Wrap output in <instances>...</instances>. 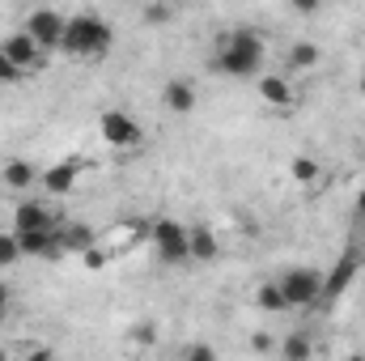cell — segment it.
I'll return each instance as SVG.
<instances>
[{
    "label": "cell",
    "mask_w": 365,
    "mask_h": 361,
    "mask_svg": "<svg viewBox=\"0 0 365 361\" xmlns=\"http://www.w3.org/2000/svg\"><path fill=\"white\" fill-rule=\"evenodd\" d=\"M361 230H365V221H361Z\"/></svg>",
    "instance_id": "obj_33"
},
{
    "label": "cell",
    "mask_w": 365,
    "mask_h": 361,
    "mask_svg": "<svg viewBox=\"0 0 365 361\" xmlns=\"http://www.w3.org/2000/svg\"><path fill=\"white\" fill-rule=\"evenodd\" d=\"M162 102H166V111L187 115V111H195V86H191L187 77H170V81L162 86Z\"/></svg>",
    "instance_id": "obj_13"
},
{
    "label": "cell",
    "mask_w": 365,
    "mask_h": 361,
    "mask_svg": "<svg viewBox=\"0 0 365 361\" xmlns=\"http://www.w3.org/2000/svg\"><path fill=\"white\" fill-rule=\"evenodd\" d=\"M319 60H323L319 43H293L289 47V68L293 73H310V68H319Z\"/></svg>",
    "instance_id": "obj_15"
},
{
    "label": "cell",
    "mask_w": 365,
    "mask_h": 361,
    "mask_svg": "<svg viewBox=\"0 0 365 361\" xmlns=\"http://www.w3.org/2000/svg\"><path fill=\"white\" fill-rule=\"evenodd\" d=\"M102 141L110 145V149H136L140 141H145V132H140V123L128 115V111H106L102 115Z\"/></svg>",
    "instance_id": "obj_6"
},
{
    "label": "cell",
    "mask_w": 365,
    "mask_h": 361,
    "mask_svg": "<svg viewBox=\"0 0 365 361\" xmlns=\"http://www.w3.org/2000/svg\"><path fill=\"white\" fill-rule=\"evenodd\" d=\"M280 293H284V306H314L323 302V272L319 268H284L276 276Z\"/></svg>",
    "instance_id": "obj_3"
},
{
    "label": "cell",
    "mask_w": 365,
    "mask_h": 361,
    "mask_svg": "<svg viewBox=\"0 0 365 361\" xmlns=\"http://www.w3.org/2000/svg\"><path fill=\"white\" fill-rule=\"evenodd\" d=\"M0 56H4V60H9V64H13V68L21 73V77H26V73H34V68L43 64V47H38V43H34V39H30L26 30L9 34V39L0 43Z\"/></svg>",
    "instance_id": "obj_7"
},
{
    "label": "cell",
    "mask_w": 365,
    "mask_h": 361,
    "mask_svg": "<svg viewBox=\"0 0 365 361\" xmlns=\"http://www.w3.org/2000/svg\"><path fill=\"white\" fill-rule=\"evenodd\" d=\"M21 260V247H17V234L9 230V234H0V268H13Z\"/></svg>",
    "instance_id": "obj_20"
},
{
    "label": "cell",
    "mask_w": 365,
    "mask_h": 361,
    "mask_svg": "<svg viewBox=\"0 0 365 361\" xmlns=\"http://www.w3.org/2000/svg\"><path fill=\"white\" fill-rule=\"evenodd\" d=\"M9 302H13V293H9V285H4V280H0V319H4V315H9Z\"/></svg>",
    "instance_id": "obj_28"
},
{
    "label": "cell",
    "mask_w": 365,
    "mask_h": 361,
    "mask_svg": "<svg viewBox=\"0 0 365 361\" xmlns=\"http://www.w3.org/2000/svg\"><path fill=\"white\" fill-rule=\"evenodd\" d=\"M0 361H9V353H4V349H0Z\"/></svg>",
    "instance_id": "obj_31"
},
{
    "label": "cell",
    "mask_w": 365,
    "mask_h": 361,
    "mask_svg": "<svg viewBox=\"0 0 365 361\" xmlns=\"http://www.w3.org/2000/svg\"><path fill=\"white\" fill-rule=\"evenodd\" d=\"M43 230H56V217L43 200H21L13 208V234H43Z\"/></svg>",
    "instance_id": "obj_9"
},
{
    "label": "cell",
    "mask_w": 365,
    "mask_h": 361,
    "mask_svg": "<svg viewBox=\"0 0 365 361\" xmlns=\"http://www.w3.org/2000/svg\"><path fill=\"white\" fill-rule=\"evenodd\" d=\"M149 243L158 247L162 264H170V268L191 264V251H187V225H182V221H170V217L153 221V225H149Z\"/></svg>",
    "instance_id": "obj_4"
},
{
    "label": "cell",
    "mask_w": 365,
    "mask_h": 361,
    "mask_svg": "<svg viewBox=\"0 0 365 361\" xmlns=\"http://www.w3.org/2000/svg\"><path fill=\"white\" fill-rule=\"evenodd\" d=\"M357 272H361V251H357V247H349V251L336 260V268L323 276V302H336V298L353 285V276H357Z\"/></svg>",
    "instance_id": "obj_8"
},
{
    "label": "cell",
    "mask_w": 365,
    "mask_h": 361,
    "mask_svg": "<svg viewBox=\"0 0 365 361\" xmlns=\"http://www.w3.org/2000/svg\"><path fill=\"white\" fill-rule=\"evenodd\" d=\"M77 179H81V166H77V162H56V166H47V171L38 175V183H43L47 195H68V191L77 187Z\"/></svg>",
    "instance_id": "obj_11"
},
{
    "label": "cell",
    "mask_w": 365,
    "mask_h": 361,
    "mask_svg": "<svg viewBox=\"0 0 365 361\" xmlns=\"http://www.w3.org/2000/svg\"><path fill=\"white\" fill-rule=\"evenodd\" d=\"M251 349H255V353H272L276 336H272V332H255V336H251Z\"/></svg>",
    "instance_id": "obj_24"
},
{
    "label": "cell",
    "mask_w": 365,
    "mask_h": 361,
    "mask_svg": "<svg viewBox=\"0 0 365 361\" xmlns=\"http://www.w3.org/2000/svg\"><path fill=\"white\" fill-rule=\"evenodd\" d=\"M4 183L21 191V187H30V183H38V171H34L30 162H21V158H13V162L4 166Z\"/></svg>",
    "instance_id": "obj_17"
},
{
    "label": "cell",
    "mask_w": 365,
    "mask_h": 361,
    "mask_svg": "<svg viewBox=\"0 0 365 361\" xmlns=\"http://www.w3.org/2000/svg\"><path fill=\"white\" fill-rule=\"evenodd\" d=\"M361 90H365V68H361Z\"/></svg>",
    "instance_id": "obj_32"
},
{
    "label": "cell",
    "mask_w": 365,
    "mask_h": 361,
    "mask_svg": "<svg viewBox=\"0 0 365 361\" xmlns=\"http://www.w3.org/2000/svg\"><path fill=\"white\" fill-rule=\"evenodd\" d=\"M17 81H21V73H17V68L0 56V86H17Z\"/></svg>",
    "instance_id": "obj_25"
},
{
    "label": "cell",
    "mask_w": 365,
    "mask_h": 361,
    "mask_svg": "<svg viewBox=\"0 0 365 361\" xmlns=\"http://www.w3.org/2000/svg\"><path fill=\"white\" fill-rule=\"evenodd\" d=\"M132 345H140V349H149V345H158V323H136L132 332Z\"/></svg>",
    "instance_id": "obj_22"
},
{
    "label": "cell",
    "mask_w": 365,
    "mask_h": 361,
    "mask_svg": "<svg viewBox=\"0 0 365 361\" xmlns=\"http://www.w3.org/2000/svg\"><path fill=\"white\" fill-rule=\"evenodd\" d=\"M353 213H357V221H365V191L357 195V204H353Z\"/></svg>",
    "instance_id": "obj_29"
},
{
    "label": "cell",
    "mask_w": 365,
    "mask_h": 361,
    "mask_svg": "<svg viewBox=\"0 0 365 361\" xmlns=\"http://www.w3.org/2000/svg\"><path fill=\"white\" fill-rule=\"evenodd\" d=\"M212 73L234 77V81L264 77V39H259V30H230V39L212 56Z\"/></svg>",
    "instance_id": "obj_1"
},
{
    "label": "cell",
    "mask_w": 365,
    "mask_h": 361,
    "mask_svg": "<svg viewBox=\"0 0 365 361\" xmlns=\"http://www.w3.org/2000/svg\"><path fill=\"white\" fill-rule=\"evenodd\" d=\"M115 43V30L98 17V13H73L68 26H64V51L73 60H90V56H102L106 47Z\"/></svg>",
    "instance_id": "obj_2"
},
{
    "label": "cell",
    "mask_w": 365,
    "mask_h": 361,
    "mask_svg": "<svg viewBox=\"0 0 365 361\" xmlns=\"http://www.w3.org/2000/svg\"><path fill=\"white\" fill-rule=\"evenodd\" d=\"M21 361H56V353H51L47 345H34V349H30V353H26Z\"/></svg>",
    "instance_id": "obj_27"
},
{
    "label": "cell",
    "mask_w": 365,
    "mask_h": 361,
    "mask_svg": "<svg viewBox=\"0 0 365 361\" xmlns=\"http://www.w3.org/2000/svg\"><path fill=\"white\" fill-rule=\"evenodd\" d=\"M276 353H280V361H310L314 357V340L306 332H293V336H284L276 345Z\"/></svg>",
    "instance_id": "obj_14"
},
{
    "label": "cell",
    "mask_w": 365,
    "mask_h": 361,
    "mask_svg": "<svg viewBox=\"0 0 365 361\" xmlns=\"http://www.w3.org/2000/svg\"><path fill=\"white\" fill-rule=\"evenodd\" d=\"M289 175L302 183V187H310V183H319V162L302 153V158H293V162H289Z\"/></svg>",
    "instance_id": "obj_19"
},
{
    "label": "cell",
    "mask_w": 365,
    "mask_h": 361,
    "mask_svg": "<svg viewBox=\"0 0 365 361\" xmlns=\"http://www.w3.org/2000/svg\"><path fill=\"white\" fill-rule=\"evenodd\" d=\"M349 361H365V353H353V357H349Z\"/></svg>",
    "instance_id": "obj_30"
},
{
    "label": "cell",
    "mask_w": 365,
    "mask_h": 361,
    "mask_svg": "<svg viewBox=\"0 0 365 361\" xmlns=\"http://www.w3.org/2000/svg\"><path fill=\"white\" fill-rule=\"evenodd\" d=\"M187 251H191V264H212L221 255V243L208 225H191L187 230Z\"/></svg>",
    "instance_id": "obj_12"
},
{
    "label": "cell",
    "mask_w": 365,
    "mask_h": 361,
    "mask_svg": "<svg viewBox=\"0 0 365 361\" xmlns=\"http://www.w3.org/2000/svg\"><path fill=\"white\" fill-rule=\"evenodd\" d=\"M60 234H64V251L86 255L90 247H98V234H93L90 225H68V230H60Z\"/></svg>",
    "instance_id": "obj_16"
},
{
    "label": "cell",
    "mask_w": 365,
    "mask_h": 361,
    "mask_svg": "<svg viewBox=\"0 0 365 361\" xmlns=\"http://www.w3.org/2000/svg\"><path fill=\"white\" fill-rule=\"evenodd\" d=\"M255 306H259L264 315H280V310H289V306H284V293H280V285H276V280L259 285V293H255Z\"/></svg>",
    "instance_id": "obj_18"
},
{
    "label": "cell",
    "mask_w": 365,
    "mask_h": 361,
    "mask_svg": "<svg viewBox=\"0 0 365 361\" xmlns=\"http://www.w3.org/2000/svg\"><path fill=\"white\" fill-rule=\"evenodd\" d=\"M259 98L276 106V111H289L293 102H297V90H293V81L284 77V73H264L259 77Z\"/></svg>",
    "instance_id": "obj_10"
},
{
    "label": "cell",
    "mask_w": 365,
    "mask_h": 361,
    "mask_svg": "<svg viewBox=\"0 0 365 361\" xmlns=\"http://www.w3.org/2000/svg\"><path fill=\"white\" fill-rule=\"evenodd\" d=\"M140 21H149V26L170 21V4H145V9H140Z\"/></svg>",
    "instance_id": "obj_23"
},
{
    "label": "cell",
    "mask_w": 365,
    "mask_h": 361,
    "mask_svg": "<svg viewBox=\"0 0 365 361\" xmlns=\"http://www.w3.org/2000/svg\"><path fill=\"white\" fill-rule=\"evenodd\" d=\"M179 361H221V357H217V349H212V345L195 340V345H187V349H182V357H179Z\"/></svg>",
    "instance_id": "obj_21"
},
{
    "label": "cell",
    "mask_w": 365,
    "mask_h": 361,
    "mask_svg": "<svg viewBox=\"0 0 365 361\" xmlns=\"http://www.w3.org/2000/svg\"><path fill=\"white\" fill-rule=\"evenodd\" d=\"M81 260H86V268H102V264H106V251H102V247H90V251H86V255H81Z\"/></svg>",
    "instance_id": "obj_26"
},
{
    "label": "cell",
    "mask_w": 365,
    "mask_h": 361,
    "mask_svg": "<svg viewBox=\"0 0 365 361\" xmlns=\"http://www.w3.org/2000/svg\"><path fill=\"white\" fill-rule=\"evenodd\" d=\"M64 26H68V17H64L60 9H34V13L26 17V34L43 47V56L64 43Z\"/></svg>",
    "instance_id": "obj_5"
}]
</instances>
